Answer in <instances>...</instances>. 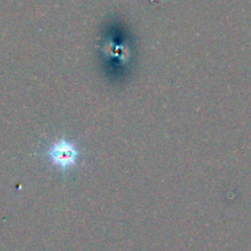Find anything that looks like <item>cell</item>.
<instances>
[{
	"label": "cell",
	"mask_w": 251,
	"mask_h": 251,
	"mask_svg": "<svg viewBox=\"0 0 251 251\" xmlns=\"http://www.w3.org/2000/svg\"><path fill=\"white\" fill-rule=\"evenodd\" d=\"M48 158L54 165L62 169H68L76 163L79 151L74 144L69 143L66 139L55 142L48 148Z\"/></svg>",
	"instance_id": "cell-1"
}]
</instances>
